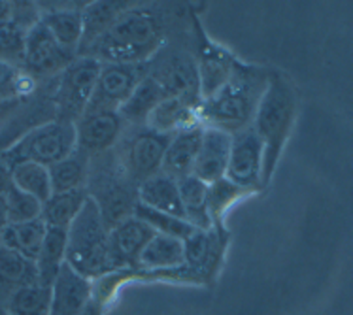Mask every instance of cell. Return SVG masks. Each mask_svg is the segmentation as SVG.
I'll use <instances>...</instances> for the list:
<instances>
[{
	"label": "cell",
	"mask_w": 353,
	"mask_h": 315,
	"mask_svg": "<svg viewBox=\"0 0 353 315\" xmlns=\"http://www.w3.org/2000/svg\"><path fill=\"white\" fill-rule=\"evenodd\" d=\"M188 6L170 2H132L89 50L79 57L101 63H150L176 34V23L188 21Z\"/></svg>",
	"instance_id": "obj_1"
},
{
	"label": "cell",
	"mask_w": 353,
	"mask_h": 315,
	"mask_svg": "<svg viewBox=\"0 0 353 315\" xmlns=\"http://www.w3.org/2000/svg\"><path fill=\"white\" fill-rule=\"evenodd\" d=\"M299 117V91L288 74L272 70L268 85L261 96L252 129L263 142V191L270 185L283 148L295 129Z\"/></svg>",
	"instance_id": "obj_2"
},
{
	"label": "cell",
	"mask_w": 353,
	"mask_h": 315,
	"mask_svg": "<svg viewBox=\"0 0 353 315\" xmlns=\"http://www.w3.org/2000/svg\"><path fill=\"white\" fill-rule=\"evenodd\" d=\"M270 74V68L240 61L232 78L216 94L201 102L199 119L202 127L225 130L229 134L250 129Z\"/></svg>",
	"instance_id": "obj_3"
},
{
	"label": "cell",
	"mask_w": 353,
	"mask_h": 315,
	"mask_svg": "<svg viewBox=\"0 0 353 315\" xmlns=\"http://www.w3.org/2000/svg\"><path fill=\"white\" fill-rule=\"evenodd\" d=\"M66 265L89 281L123 270L112 250L108 227L91 196L66 230Z\"/></svg>",
	"instance_id": "obj_4"
},
{
	"label": "cell",
	"mask_w": 353,
	"mask_h": 315,
	"mask_svg": "<svg viewBox=\"0 0 353 315\" xmlns=\"http://www.w3.org/2000/svg\"><path fill=\"white\" fill-rule=\"evenodd\" d=\"M85 189L101 210L102 221L108 230L134 215L138 185L125 176L112 151L91 159Z\"/></svg>",
	"instance_id": "obj_5"
},
{
	"label": "cell",
	"mask_w": 353,
	"mask_h": 315,
	"mask_svg": "<svg viewBox=\"0 0 353 315\" xmlns=\"http://www.w3.org/2000/svg\"><path fill=\"white\" fill-rule=\"evenodd\" d=\"M150 76L157 81L166 96H183L201 104L199 74L191 51V27L166 43L150 61Z\"/></svg>",
	"instance_id": "obj_6"
},
{
	"label": "cell",
	"mask_w": 353,
	"mask_h": 315,
	"mask_svg": "<svg viewBox=\"0 0 353 315\" xmlns=\"http://www.w3.org/2000/svg\"><path fill=\"white\" fill-rule=\"evenodd\" d=\"M76 150V127L74 123L50 119L25 132L17 142L6 150L0 159L10 168L17 163H38L50 168L61 159L68 157Z\"/></svg>",
	"instance_id": "obj_7"
},
{
	"label": "cell",
	"mask_w": 353,
	"mask_h": 315,
	"mask_svg": "<svg viewBox=\"0 0 353 315\" xmlns=\"http://www.w3.org/2000/svg\"><path fill=\"white\" fill-rule=\"evenodd\" d=\"M170 138L150 127H127L112 153L125 176L140 185L144 179L161 172Z\"/></svg>",
	"instance_id": "obj_8"
},
{
	"label": "cell",
	"mask_w": 353,
	"mask_h": 315,
	"mask_svg": "<svg viewBox=\"0 0 353 315\" xmlns=\"http://www.w3.org/2000/svg\"><path fill=\"white\" fill-rule=\"evenodd\" d=\"M101 74V61L94 57H76L59 76L53 87L55 119L76 123L85 114L93 99L97 79Z\"/></svg>",
	"instance_id": "obj_9"
},
{
	"label": "cell",
	"mask_w": 353,
	"mask_h": 315,
	"mask_svg": "<svg viewBox=\"0 0 353 315\" xmlns=\"http://www.w3.org/2000/svg\"><path fill=\"white\" fill-rule=\"evenodd\" d=\"M191 51L196 63L201 99L206 101L232 78L240 61L231 51L210 40L196 15L191 19Z\"/></svg>",
	"instance_id": "obj_10"
},
{
	"label": "cell",
	"mask_w": 353,
	"mask_h": 315,
	"mask_svg": "<svg viewBox=\"0 0 353 315\" xmlns=\"http://www.w3.org/2000/svg\"><path fill=\"white\" fill-rule=\"evenodd\" d=\"M150 76V63H101L93 99L87 110H119L138 83ZM85 110V112H87Z\"/></svg>",
	"instance_id": "obj_11"
},
{
	"label": "cell",
	"mask_w": 353,
	"mask_h": 315,
	"mask_svg": "<svg viewBox=\"0 0 353 315\" xmlns=\"http://www.w3.org/2000/svg\"><path fill=\"white\" fill-rule=\"evenodd\" d=\"M76 150L89 159L101 157L116 148L127 129V123L116 110H87L74 123Z\"/></svg>",
	"instance_id": "obj_12"
},
{
	"label": "cell",
	"mask_w": 353,
	"mask_h": 315,
	"mask_svg": "<svg viewBox=\"0 0 353 315\" xmlns=\"http://www.w3.org/2000/svg\"><path fill=\"white\" fill-rule=\"evenodd\" d=\"M263 153H265L263 142L252 127L232 134L231 157H229L225 178L231 179L234 185L244 189L248 193H261L263 191V185H261Z\"/></svg>",
	"instance_id": "obj_13"
},
{
	"label": "cell",
	"mask_w": 353,
	"mask_h": 315,
	"mask_svg": "<svg viewBox=\"0 0 353 315\" xmlns=\"http://www.w3.org/2000/svg\"><path fill=\"white\" fill-rule=\"evenodd\" d=\"M76 57L78 55L63 48L40 21L27 34L23 70L34 79L59 76Z\"/></svg>",
	"instance_id": "obj_14"
},
{
	"label": "cell",
	"mask_w": 353,
	"mask_h": 315,
	"mask_svg": "<svg viewBox=\"0 0 353 315\" xmlns=\"http://www.w3.org/2000/svg\"><path fill=\"white\" fill-rule=\"evenodd\" d=\"M93 301V281L63 265L51 285V302L48 315H83Z\"/></svg>",
	"instance_id": "obj_15"
},
{
	"label": "cell",
	"mask_w": 353,
	"mask_h": 315,
	"mask_svg": "<svg viewBox=\"0 0 353 315\" xmlns=\"http://www.w3.org/2000/svg\"><path fill=\"white\" fill-rule=\"evenodd\" d=\"M232 134L225 130L202 127V140L196 155L193 176L202 179L204 183H214L225 178L229 157H231Z\"/></svg>",
	"instance_id": "obj_16"
},
{
	"label": "cell",
	"mask_w": 353,
	"mask_h": 315,
	"mask_svg": "<svg viewBox=\"0 0 353 315\" xmlns=\"http://www.w3.org/2000/svg\"><path fill=\"white\" fill-rule=\"evenodd\" d=\"M87 2H68L59 4V6H40L42 17L40 21L46 29L50 30L51 36L57 40L63 48L68 51H74L78 55L81 38H83V8Z\"/></svg>",
	"instance_id": "obj_17"
},
{
	"label": "cell",
	"mask_w": 353,
	"mask_h": 315,
	"mask_svg": "<svg viewBox=\"0 0 353 315\" xmlns=\"http://www.w3.org/2000/svg\"><path fill=\"white\" fill-rule=\"evenodd\" d=\"M199 108H201L199 102L189 101L183 96H165L152 112L145 127L168 136H174L181 130L202 127L199 119Z\"/></svg>",
	"instance_id": "obj_18"
},
{
	"label": "cell",
	"mask_w": 353,
	"mask_h": 315,
	"mask_svg": "<svg viewBox=\"0 0 353 315\" xmlns=\"http://www.w3.org/2000/svg\"><path fill=\"white\" fill-rule=\"evenodd\" d=\"M153 234L155 232L142 219H138L137 215L125 219L110 230L112 250L116 253V258L119 261L121 268L137 270L138 258L142 255L148 242L153 238Z\"/></svg>",
	"instance_id": "obj_19"
},
{
	"label": "cell",
	"mask_w": 353,
	"mask_h": 315,
	"mask_svg": "<svg viewBox=\"0 0 353 315\" xmlns=\"http://www.w3.org/2000/svg\"><path fill=\"white\" fill-rule=\"evenodd\" d=\"M202 140V127L195 129L181 130L176 132L170 142L166 145L165 157H163V165H161V172L170 176L176 181L185 176L193 174L195 168L196 155H199V148H201Z\"/></svg>",
	"instance_id": "obj_20"
},
{
	"label": "cell",
	"mask_w": 353,
	"mask_h": 315,
	"mask_svg": "<svg viewBox=\"0 0 353 315\" xmlns=\"http://www.w3.org/2000/svg\"><path fill=\"white\" fill-rule=\"evenodd\" d=\"M138 204L157 210L161 214L185 219L178 181L163 172H157L152 178L144 179L138 185Z\"/></svg>",
	"instance_id": "obj_21"
},
{
	"label": "cell",
	"mask_w": 353,
	"mask_h": 315,
	"mask_svg": "<svg viewBox=\"0 0 353 315\" xmlns=\"http://www.w3.org/2000/svg\"><path fill=\"white\" fill-rule=\"evenodd\" d=\"M183 240L166 234H153L138 258V272H168L183 265Z\"/></svg>",
	"instance_id": "obj_22"
},
{
	"label": "cell",
	"mask_w": 353,
	"mask_h": 315,
	"mask_svg": "<svg viewBox=\"0 0 353 315\" xmlns=\"http://www.w3.org/2000/svg\"><path fill=\"white\" fill-rule=\"evenodd\" d=\"M130 6H132V2H123V0H117V2H114V0L87 2L83 12H81V15H83V38H81L78 57L83 55L114 25L117 17L125 10H129Z\"/></svg>",
	"instance_id": "obj_23"
},
{
	"label": "cell",
	"mask_w": 353,
	"mask_h": 315,
	"mask_svg": "<svg viewBox=\"0 0 353 315\" xmlns=\"http://www.w3.org/2000/svg\"><path fill=\"white\" fill-rule=\"evenodd\" d=\"M165 96L166 94L161 85L152 76H148L138 83L137 89L117 112L123 117V121L127 123V127H145L152 112Z\"/></svg>",
	"instance_id": "obj_24"
},
{
	"label": "cell",
	"mask_w": 353,
	"mask_h": 315,
	"mask_svg": "<svg viewBox=\"0 0 353 315\" xmlns=\"http://www.w3.org/2000/svg\"><path fill=\"white\" fill-rule=\"evenodd\" d=\"M89 193L87 189L66 191V193H53L42 204V221L50 229L68 230L72 221L78 217L81 208L85 206Z\"/></svg>",
	"instance_id": "obj_25"
},
{
	"label": "cell",
	"mask_w": 353,
	"mask_h": 315,
	"mask_svg": "<svg viewBox=\"0 0 353 315\" xmlns=\"http://www.w3.org/2000/svg\"><path fill=\"white\" fill-rule=\"evenodd\" d=\"M48 227L40 219L27 223H17V225H8L4 232L0 234V245L8 250H14L21 253L23 257L30 258L37 263V257L42 250L43 238H46Z\"/></svg>",
	"instance_id": "obj_26"
},
{
	"label": "cell",
	"mask_w": 353,
	"mask_h": 315,
	"mask_svg": "<svg viewBox=\"0 0 353 315\" xmlns=\"http://www.w3.org/2000/svg\"><path fill=\"white\" fill-rule=\"evenodd\" d=\"M37 281L40 280H38L34 261L23 257L17 251L0 245V289L6 291L8 296L17 289L37 283Z\"/></svg>",
	"instance_id": "obj_27"
},
{
	"label": "cell",
	"mask_w": 353,
	"mask_h": 315,
	"mask_svg": "<svg viewBox=\"0 0 353 315\" xmlns=\"http://www.w3.org/2000/svg\"><path fill=\"white\" fill-rule=\"evenodd\" d=\"M89 166H91V159L78 150H74L68 157L51 165L50 178L53 193L85 189L87 179H89Z\"/></svg>",
	"instance_id": "obj_28"
},
{
	"label": "cell",
	"mask_w": 353,
	"mask_h": 315,
	"mask_svg": "<svg viewBox=\"0 0 353 315\" xmlns=\"http://www.w3.org/2000/svg\"><path fill=\"white\" fill-rule=\"evenodd\" d=\"M66 263V230L50 229L43 238L42 250L37 257L38 280L43 285L51 287Z\"/></svg>",
	"instance_id": "obj_29"
},
{
	"label": "cell",
	"mask_w": 353,
	"mask_h": 315,
	"mask_svg": "<svg viewBox=\"0 0 353 315\" xmlns=\"http://www.w3.org/2000/svg\"><path fill=\"white\" fill-rule=\"evenodd\" d=\"M178 187H180V196L181 204H183L185 221L199 230L212 229L208 208H206L208 183H204L202 179H199L196 176L191 174V176L178 179Z\"/></svg>",
	"instance_id": "obj_30"
},
{
	"label": "cell",
	"mask_w": 353,
	"mask_h": 315,
	"mask_svg": "<svg viewBox=\"0 0 353 315\" xmlns=\"http://www.w3.org/2000/svg\"><path fill=\"white\" fill-rule=\"evenodd\" d=\"M245 196H252L244 189L234 185L231 179L221 178L208 183V191H206V208H208L210 221L214 229H225V214L229 212L232 204L242 201Z\"/></svg>",
	"instance_id": "obj_31"
},
{
	"label": "cell",
	"mask_w": 353,
	"mask_h": 315,
	"mask_svg": "<svg viewBox=\"0 0 353 315\" xmlns=\"http://www.w3.org/2000/svg\"><path fill=\"white\" fill-rule=\"evenodd\" d=\"M10 170H12V183H14L19 191L30 194V196H34V199L42 202V204L53 194L50 168H48V166L25 161V163H17V165H14Z\"/></svg>",
	"instance_id": "obj_32"
},
{
	"label": "cell",
	"mask_w": 353,
	"mask_h": 315,
	"mask_svg": "<svg viewBox=\"0 0 353 315\" xmlns=\"http://www.w3.org/2000/svg\"><path fill=\"white\" fill-rule=\"evenodd\" d=\"M51 287L40 281L17 289L6 298L8 315H48L50 314Z\"/></svg>",
	"instance_id": "obj_33"
},
{
	"label": "cell",
	"mask_w": 353,
	"mask_h": 315,
	"mask_svg": "<svg viewBox=\"0 0 353 315\" xmlns=\"http://www.w3.org/2000/svg\"><path fill=\"white\" fill-rule=\"evenodd\" d=\"M134 215H137L138 219H142L155 234H166V236L185 240V238L191 236L196 230L193 225H189V223L185 221V219H181V217L161 214L157 210L145 208L142 204H138L137 210H134Z\"/></svg>",
	"instance_id": "obj_34"
},
{
	"label": "cell",
	"mask_w": 353,
	"mask_h": 315,
	"mask_svg": "<svg viewBox=\"0 0 353 315\" xmlns=\"http://www.w3.org/2000/svg\"><path fill=\"white\" fill-rule=\"evenodd\" d=\"M27 34L29 30L23 29L21 25H17L12 19L2 23L0 25V61L23 68Z\"/></svg>",
	"instance_id": "obj_35"
},
{
	"label": "cell",
	"mask_w": 353,
	"mask_h": 315,
	"mask_svg": "<svg viewBox=\"0 0 353 315\" xmlns=\"http://www.w3.org/2000/svg\"><path fill=\"white\" fill-rule=\"evenodd\" d=\"M37 89V79L19 66L0 61V101L29 96Z\"/></svg>",
	"instance_id": "obj_36"
},
{
	"label": "cell",
	"mask_w": 353,
	"mask_h": 315,
	"mask_svg": "<svg viewBox=\"0 0 353 315\" xmlns=\"http://www.w3.org/2000/svg\"><path fill=\"white\" fill-rule=\"evenodd\" d=\"M4 199H6L10 225L40 219V215H42V202L37 201L34 196L23 193L17 187L12 185L8 189V193L4 194Z\"/></svg>",
	"instance_id": "obj_37"
},
{
	"label": "cell",
	"mask_w": 353,
	"mask_h": 315,
	"mask_svg": "<svg viewBox=\"0 0 353 315\" xmlns=\"http://www.w3.org/2000/svg\"><path fill=\"white\" fill-rule=\"evenodd\" d=\"M14 185L12 183V170H10V166L0 159V194H6L8 189Z\"/></svg>",
	"instance_id": "obj_38"
},
{
	"label": "cell",
	"mask_w": 353,
	"mask_h": 315,
	"mask_svg": "<svg viewBox=\"0 0 353 315\" xmlns=\"http://www.w3.org/2000/svg\"><path fill=\"white\" fill-rule=\"evenodd\" d=\"M8 225H10V219H8L6 199H4V194H0V234L4 232Z\"/></svg>",
	"instance_id": "obj_39"
},
{
	"label": "cell",
	"mask_w": 353,
	"mask_h": 315,
	"mask_svg": "<svg viewBox=\"0 0 353 315\" xmlns=\"http://www.w3.org/2000/svg\"><path fill=\"white\" fill-rule=\"evenodd\" d=\"M12 19V2L0 0V25Z\"/></svg>",
	"instance_id": "obj_40"
},
{
	"label": "cell",
	"mask_w": 353,
	"mask_h": 315,
	"mask_svg": "<svg viewBox=\"0 0 353 315\" xmlns=\"http://www.w3.org/2000/svg\"><path fill=\"white\" fill-rule=\"evenodd\" d=\"M83 315H104V308L102 306H99L97 302L91 301V304L87 306V309L83 312Z\"/></svg>",
	"instance_id": "obj_41"
},
{
	"label": "cell",
	"mask_w": 353,
	"mask_h": 315,
	"mask_svg": "<svg viewBox=\"0 0 353 315\" xmlns=\"http://www.w3.org/2000/svg\"><path fill=\"white\" fill-rule=\"evenodd\" d=\"M0 315H8V314H6V309H4V312H2V309H0Z\"/></svg>",
	"instance_id": "obj_42"
}]
</instances>
